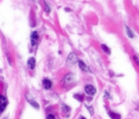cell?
<instances>
[{"label": "cell", "mask_w": 139, "mask_h": 119, "mask_svg": "<svg viewBox=\"0 0 139 119\" xmlns=\"http://www.w3.org/2000/svg\"><path fill=\"white\" fill-rule=\"evenodd\" d=\"M47 119H55V117L52 114H49V115L47 117Z\"/></svg>", "instance_id": "obj_16"}, {"label": "cell", "mask_w": 139, "mask_h": 119, "mask_svg": "<svg viewBox=\"0 0 139 119\" xmlns=\"http://www.w3.org/2000/svg\"><path fill=\"white\" fill-rule=\"evenodd\" d=\"M78 65H79L80 69L82 70L83 71H85V72H89V71H90V70H89L88 66L85 64V62H82V61H78Z\"/></svg>", "instance_id": "obj_8"}, {"label": "cell", "mask_w": 139, "mask_h": 119, "mask_svg": "<svg viewBox=\"0 0 139 119\" xmlns=\"http://www.w3.org/2000/svg\"><path fill=\"white\" fill-rule=\"evenodd\" d=\"M101 48L103 49V50L106 54H111V50H110V49L106 45H101Z\"/></svg>", "instance_id": "obj_11"}, {"label": "cell", "mask_w": 139, "mask_h": 119, "mask_svg": "<svg viewBox=\"0 0 139 119\" xmlns=\"http://www.w3.org/2000/svg\"><path fill=\"white\" fill-rule=\"evenodd\" d=\"M76 62H78V58H77V55L75 53H70L68 58H67V63L69 66L74 65Z\"/></svg>", "instance_id": "obj_1"}, {"label": "cell", "mask_w": 139, "mask_h": 119, "mask_svg": "<svg viewBox=\"0 0 139 119\" xmlns=\"http://www.w3.org/2000/svg\"><path fill=\"white\" fill-rule=\"evenodd\" d=\"M85 92L90 96H94L96 93V88H94L93 85L87 84L85 86Z\"/></svg>", "instance_id": "obj_3"}, {"label": "cell", "mask_w": 139, "mask_h": 119, "mask_svg": "<svg viewBox=\"0 0 139 119\" xmlns=\"http://www.w3.org/2000/svg\"><path fill=\"white\" fill-rule=\"evenodd\" d=\"M86 108L87 109L90 110V114L92 115L93 113H94V110H93V108H92V106H86Z\"/></svg>", "instance_id": "obj_14"}, {"label": "cell", "mask_w": 139, "mask_h": 119, "mask_svg": "<svg viewBox=\"0 0 139 119\" xmlns=\"http://www.w3.org/2000/svg\"><path fill=\"white\" fill-rule=\"evenodd\" d=\"M126 33L129 37L130 38H133V37H134V34H133V32L130 30V28L129 27H126Z\"/></svg>", "instance_id": "obj_10"}, {"label": "cell", "mask_w": 139, "mask_h": 119, "mask_svg": "<svg viewBox=\"0 0 139 119\" xmlns=\"http://www.w3.org/2000/svg\"><path fill=\"white\" fill-rule=\"evenodd\" d=\"M38 41V34L37 32H33L31 33V45H35Z\"/></svg>", "instance_id": "obj_5"}, {"label": "cell", "mask_w": 139, "mask_h": 119, "mask_svg": "<svg viewBox=\"0 0 139 119\" xmlns=\"http://www.w3.org/2000/svg\"><path fill=\"white\" fill-rule=\"evenodd\" d=\"M74 97H75L76 99H77V100H79V101H82V100H83V96H81V95H79V94L75 95Z\"/></svg>", "instance_id": "obj_13"}, {"label": "cell", "mask_w": 139, "mask_h": 119, "mask_svg": "<svg viewBox=\"0 0 139 119\" xmlns=\"http://www.w3.org/2000/svg\"><path fill=\"white\" fill-rule=\"evenodd\" d=\"M27 100H28V102H29V103L33 107L36 108V109H39V105H38L35 100H30V99H29V98H27Z\"/></svg>", "instance_id": "obj_9"}, {"label": "cell", "mask_w": 139, "mask_h": 119, "mask_svg": "<svg viewBox=\"0 0 139 119\" xmlns=\"http://www.w3.org/2000/svg\"><path fill=\"white\" fill-rule=\"evenodd\" d=\"M109 115L111 116L112 119H120V116L117 113H112V112H109Z\"/></svg>", "instance_id": "obj_12"}, {"label": "cell", "mask_w": 139, "mask_h": 119, "mask_svg": "<svg viewBox=\"0 0 139 119\" xmlns=\"http://www.w3.org/2000/svg\"><path fill=\"white\" fill-rule=\"evenodd\" d=\"M42 85H43V88L45 89H50L52 86V83L50 79H43V81H42Z\"/></svg>", "instance_id": "obj_7"}, {"label": "cell", "mask_w": 139, "mask_h": 119, "mask_svg": "<svg viewBox=\"0 0 139 119\" xmlns=\"http://www.w3.org/2000/svg\"><path fill=\"white\" fill-rule=\"evenodd\" d=\"M133 58H134V61L136 62V63L139 66V58H137V57L136 55H135L134 57H133Z\"/></svg>", "instance_id": "obj_15"}, {"label": "cell", "mask_w": 139, "mask_h": 119, "mask_svg": "<svg viewBox=\"0 0 139 119\" xmlns=\"http://www.w3.org/2000/svg\"><path fill=\"white\" fill-rule=\"evenodd\" d=\"M74 79H75L74 75H73V74L69 73V74H68V75H66L65 77L63 79V82L62 83L64 84H65V85H68V84L73 83L74 81Z\"/></svg>", "instance_id": "obj_2"}, {"label": "cell", "mask_w": 139, "mask_h": 119, "mask_svg": "<svg viewBox=\"0 0 139 119\" xmlns=\"http://www.w3.org/2000/svg\"><path fill=\"white\" fill-rule=\"evenodd\" d=\"M28 66H29V69L33 70L34 69L35 67V65H36V60L34 58H33V57H31V58H29V59H28Z\"/></svg>", "instance_id": "obj_6"}, {"label": "cell", "mask_w": 139, "mask_h": 119, "mask_svg": "<svg viewBox=\"0 0 139 119\" xmlns=\"http://www.w3.org/2000/svg\"><path fill=\"white\" fill-rule=\"evenodd\" d=\"M7 105V100L3 96H0V113L3 112Z\"/></svg>", "instance_id": "obj_4"}]
</instances>
